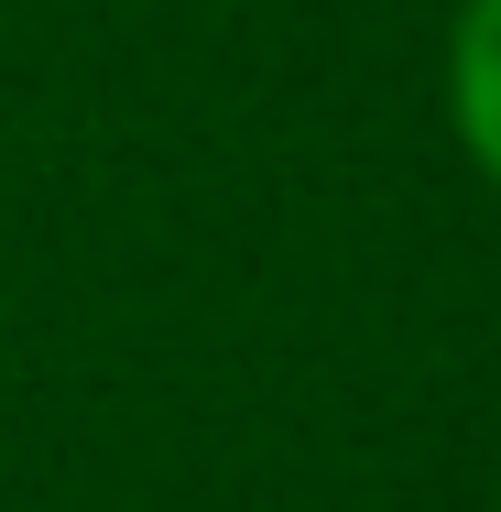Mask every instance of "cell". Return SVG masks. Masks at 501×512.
<instances>
[{"label": "cell", "instance_id": "obj_1", "mask_svg": "<svg viewBox=\"0 0 501 512\" xmlns=\"http://www.w3.org/2000/svg\"><path fill=\"white\" fill-rule=\"evenodd\" d=\"M458 131L501 175V0H469V22H458Z\"/></svg>", "mask_w": 501, "mask_h": 512}]
</instances>
